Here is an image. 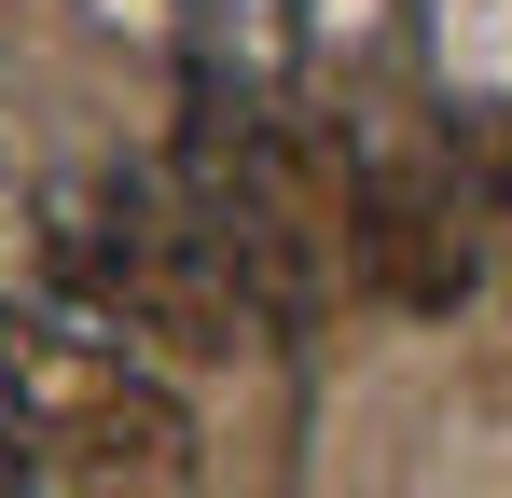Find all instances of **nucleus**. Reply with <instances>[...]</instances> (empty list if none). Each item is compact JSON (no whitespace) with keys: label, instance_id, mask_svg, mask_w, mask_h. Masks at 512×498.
Instances as JSON below:
<instances>
[{"label":"nucleus","instance_id":"f257e3e1","mask_svg":"<svg viewBox=\"0 0 512 498\" xmlns=\"http://www.w3.org/2000/svg\"><path fill=\"white\" fill-rule=\"evenodd\" d=\"M42 263H56V291H70L111 346H167V360H236V346H277V332H263V305L236 291L222 236H208L180 194L125 180V166H70V180L42 194Z\"/></svg>","mask_w":512,"mask_h":498},{"label":"nucleus","instance_id":"f03ea898","mask_svg":"<svg viewBox=\"0 0 512 498\" xmlns=\"http://www.w3.org/2000/svg\"><path fill=\"white\" fill-rule=\"evenodd\" d=\"M14 388H28V443L70 498H194V415L167 374H139L111 332L14 319Z\"/></svg>","mask_w":512,"mask_h":498},{"label":"nucleus","instance_id":"7ed1b4c3","mask_svg":"<svg viewBox=\"0 0 512 498\" xmlns=\"http://www.w3.org/2000/svg\"><path fill=\"white\" fill-rule=\"evenodd\" d=\"M346 263L402 305V319H457L485 249H471V180L457 166H388V180H346Z\"/></svg>","mask_w":512,"mask_h":498},{"label":"nucleus","instance_id":"20e7f679","mask_svg":"<svg viewBox=\"0 0 512 498\" xmlns=\"http://www.w3.org/2000/svg\"><path fill=\"white\" fill-rule=\"evenodd\" d=\"M28 457H42V443H28V388H14V319H0V485H14Z\"/></svg>","mask_w":512,"mask_h":498},{"label":"nucleus","instance_id":"39448f33","mask_svg":"<svg viewBox=\"0 0 512 498\" xmlns=\"http://www.w3.org/2000/svg\"><path fill=\"white\" fill-rule=\"evenodd\" d=\"M0 498H28V485H0Z\"/></svg>","mask_w":512,"mask_h":498}]
</instances>
